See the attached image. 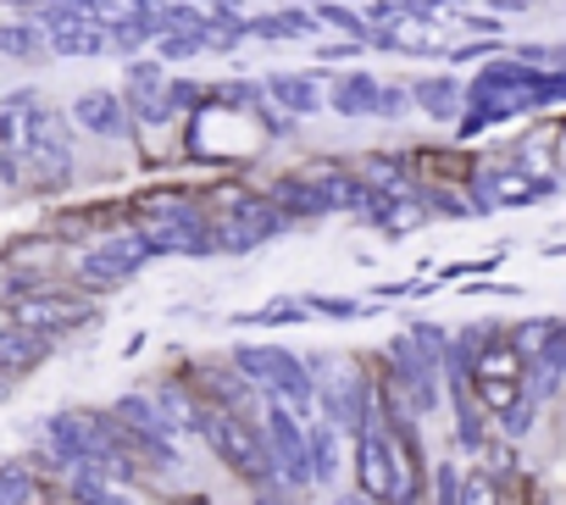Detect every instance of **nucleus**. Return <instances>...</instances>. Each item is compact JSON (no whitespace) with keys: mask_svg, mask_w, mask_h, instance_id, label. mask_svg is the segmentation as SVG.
I'll list each match as a JSON object with an SVG mask.
<instances>
[{"mask_svg":"<svg viewBox=\"0 0 566 505\" xmlns=\"http://www.w3.org/2000/svg\"><path fill=\"white\" fill-rule=\"evenodd\" d=\"M145 262H150V250H145L139 233H112V239H101L95 250H84V256H78V278H84L90 290H117V284H128Z\"/></svg>","mask_w":566,"mask_h":505,"instance_id":"6","label":"nucleus"},{"mask_svg":"<svg viewBox=\"0 0 566 505\" xmlns=\"http://www.w3.org/2000/svg\"><path fill=\"white\" fill-rule=\"evenodd\" d=\"M317 23H328V29H339L345 40H356V45H367V18L361 12H350L345 0H317V12H312Z\"/></svg>","mask_w":566,"mask_h":505,"instance_id":"26","label":"nucleus"},{"mask_svg":"<svg viewBox=\"0 0 566 505\" xmlns=\"http://www.w3.org/2000/svg\"><path fill=\"white\" fill-rule=\"evenodd\" d=\"M255 505H295V494H283V488H261Z\"/></svg>","mask_w":566,"mask_h":505,"instance_id":"39","label":"nucleus"},{"mask_svg":"<svg viewBox=\"0 0 566 505\" xmlns=\"http://www.w3.org/2000/svg\"><path fill=\"white\" fill-rule=\"evenodd\" d=\"M283 222L277 211H272V200H233V206H222V217H211V244L222 250V256H250V250H261L266 239H277Z\"/></svg>","mask_w":566,"mask_h":505,"instance_id":"5","label":"nucleus"},{"mask_svg":"<svg viewBox=\"0 0 566 505\" xmlns=\"http://www.w3.org/2000/svg\"><path fill=\"white\" fill-rule=\"evenodd\" d=\"M406 106H411V95H406V84H378V101H373V117H384V123H400V117H406Z\"/></svg>","mask_w":566,"mask_h":505,"instance_id":"33","label":"nucleus"},{"mask_svg":"<svg viewBox=\"0 0 566 505\" xmlns=\"http://www.w3.org/2000/svg\"><path fill=\"white\" fill-rule=\"evenodd\" d=\"M461 23H467L472 34H483V40H494V34H500V18H494V12H483V18H478V12H467Z\"/></svg>","mask_w":566,"mask_h":505,"instance_id":"36","label":"nucleus"},{"mask_svg":"<svg viewBox=\"0 0 566 505\" xmlns=\"http://www.w3.org/2000/svg\"><path fill=\"white\" fill-rule=\"evenodd\" d=\"M356 178H361V189H367V194H406V189H411V178H406V161H400V156H367V161L356 167Z\"/></svg>","mask_w":566,"mask_h":505,"instance_id":"21","label":"nucleus"},{"mask_svg":"<svg viewBox=\"0 0 566 505\" xmlns=\"http://www.w3.org/2000/svg\"><path fill=\"white\" fill-rule=\"evenodd\" d=\"M367 222L384 228L389 239H400V233H411L417 222H428V200L411 194V189H406V194H378V200L367 206Z\"/></svg>","mask_w":566,"mask_h":505,"instance_id":"13","label":"nucleus"},{"mask_svg":"<svg viewBox=\"0 0 566 505\" xmlns=\"http://www.w3.org/2000/svg\"><path fill=\"white\" fill-rule=\"evenodd\" d=\"M200 101H206V90H200V84H189V78H167V112H172V117L195 112Z\"/></svg>","mask_w":566,"mask_h":505,"instance_id":"34","label":"nucleus"},{"mask_svg":"<svg viewBox=\"0 0 566 505\" xmlns=\"http://www.w3.org/2000/svg\"><path fill=\"white\" fill-rule=\"evenodd\" d=\"M67 117H73L84 134H95V139H128V134H134V123H128V112H123V101H117L112 90H84Z\"/></svg>","mask_w":566,"mask_h":505,"instance_id":"9","label":"nucleus"},{"mask_svg":"<svg viewBox=\"0 0 566 505\" xmlns=\"http://www.w3.org/2000/svg\"><path fill=\"white\" fill-rule=\"evenodd\" d=\"M301 306L317 312V317H334V323H356V317H367L361 301H334V295H312V301H301Z\"/></svg>","mask_w":566,"mask_h":505,"instance_id":"32","label":"nucleus"},{"mask_svg":"<svg viewBox=\"0 0 566 505\" xmlns=\"http://www.w3.org/2000/svg\"><path fill=\"white\" fill-rule=\"evenodd\" d=\"M555 334H560V317H527L522 328H511V350H516L522 361H533V356H538Z\"/></svg>","mask_w":566,"mask_h":505,"instance_id":"25","label":"nucleus"},{"mask_svg":"<svg viewBox=\"0 0 566 505\" xmlns=\"http://www.w3.org/2000/svg\"><path fill=\"white\" fill-rule=\"evenodd\" d=\"M134 233L145 239L150 256H217V244H211V217H206L195 200H184V194L139 200Z\"/></svg>","mask_w":566,"mask_h":505,"instance_id":"2","label":"nucleus"},{"mask_svg":"<svg viewBox=\"0 0 566 505\" xmlns=\"http://www.w3.org/2000/svg\"><path fill=\"white\" fill-rule=\"evenodd\" d=\"M312 312L301 306V295H283V301H266L261 312H244L239 328H290V323H306Z\"/></svg>","mask_w":566,"mask_h":505,"instance_id":"24","label":"nucleus"},{"mask_svg":"<svg viewBox=\"0 0 566 505\" xmlns=\"http://www.w3.org/2000/svg\"><path fill=\"white\" fill-rule=\"evenodd\" d=\"M45 350H51V339H34L23 328H0V378L29 372L34 361H45Z\"/></svg>","mask_w":566,"mask_h":505,"instance_id":"19","label":"nucleus"},{"mask_svg":"<svg viewBox=\"0 0 566 505\" xmlns=\"http://www.w3.org/2000/svg\"><path fill=\"white\" fill-rule=\"evenodd\" d=\"M206 45H200V34H161L156 40V62L167 67V62H189V56H200Z\"/></svg>","mask_w":566,"mask_h":505,"instance_id":"31","label":"nucleus"},{"mask_svg":"<svg viewBox=\"0 0 566 505\" xmlns=\"http://www.w3.org/2000/svg\"><path fill=\"white\" fill-rule=\"evenodd\" d=\"M406 505H428V499H406Z\"/></svg>","mask_w":566,"mask_h":505,"instance_id":"43","label":"nucleus"},{"mask_svg":"<svg viewBox=\"0 0 566 505\" xmlns=\"http://www.w3.org/2000/svg\"><path fill=\"white\" fill-rule=\"evenodd\" d=\"M117 7H128V12H145V7H150V0H117Z\"/></svg>","mask_w":566,"mask_h":505,"instance_id":"42","label":"nucleus"},{"mask_svg":"<svg viewBox=\"0 0 566 505\" xmlns=\"http://www.w3.org/2000/svg\"><path fill=\"white\" fill-rule=\"evenodd\" d=\"M0 56H12V62H45L51 45L34 23H0Z\"/></svg>","mask_w":566,"mask_h":505,"instance_id":"22","label":"nucleus"},{"mask_svg":"<svg viewBox=\"0 0 566 505\" xmlns=\"http://www.w3.org/2000/svg\"><path fill=\"white\" fill-rule=\"evenodd\" d=\"M395 483H400V466H395L389 433H356V494H367L373 505H389Z\"/></svg>","mask_w":566,"mask_h":505,"instance_id":"8","label":"nucleus"},{"mask_svg":"<svg viewBox=\"0 0 566 505\" xmlns=\"http://www.w3.org/2000/svg\"><path fill=\"white\" fill-rule=\"evenodd\" d=\"M367 45H356V40H339V45H323V62H345V56H361Z\"/></svg>","mask_w":566,"mask_h":505,"instance_id":"37","label":"nucleus"},{"mask_svg":"<svg viewBox=\"0 0 566 505\" xmlns=\"http://www.w3.org/2000/svg\"><path fill=\"white\" fill-rule=\"evenodd\" d=\"M411 106L422 112V117H439V123H450V117H461V78L455 73H433V78H417L411 90Z\"/></svg>","mask_w":566,"mask_h":505,"instance_id":"15","label":"nucleus"},{"mask_svg":"<svg viewBox=\"0 0 566 505\" xmlns=\"http://www.w3.org/2000/svg\"><path fill=\"white\" fill-rule=\"evenodd\" d=\"M261 444H266V461H272V477H277L283 494L312 488V455H306V422L301 417L261 400Z\"/></svg>","mask_w":566,"mask_h":505,"instance_id":"4","label":"nucleus"},{"mask_svg":"<svg viewBox=\"0 0 566 505\" xmlns=\"http://www.w3.org/2000/svg\"><path fill=\"white\" fill-rule=\"evenodd\" d=\"M67 505H134L123 488H106L95 477H67Z\"/></svg>","mask_w":566,"mask_h":505,"instance_id":"28","label":"nucleus"},{"mask_svg":"<svg viewBox=\"0 0 566 505\" xmlns=\"http://www.w3.org/2000/svg\"><path fill=\"white\" fill-rule=\"evenodd\" d=\"M373 101H378V78L373 73H339L334 90L323 95V106H334L339 117H373Z\"/></svg>","mask_w":566,"mask_h":505,"instance_id":"17","label":"nucleus"},{"mask_svg":"<svg viewBox=\"0 0 566 505\" xmlns=\"http://www.w3.org/2000/svg\"><path fill=\"white\" fill-rule=\"evenodd\" d=\"M228 367L255 394H266L272 406H283V411L301 417V422L317 411V372L295 350H283V345H233L228 350Z\"/></svg>","mask_w":566,"mask_h":505,"instance_id":"1","label":"nucleus"},{"mask_svg":"<svg viewBox=\"0 0 566 505\" xmlns=\"http://www.w3.org/2000/svg\"><path fill=\"white\" fill-rule=\"evenodd\" d=\"M489 7H494V12H527L533 0H489Z\"/></svg>","mask_w":566,"mask_h":505,"instance_id":"41","label":"nucleus"},{"mask_svg":"<svg viewBox=\"0 0 566 505\" xmlns=\"http://www.w3.org/2000/svg\"><path fill=\"white\" fill-rule=\"evenodd\" d=\"M123 433H134V439H167L172 444V433H167V422H161V411H156V400H150V389H134V394H123L112 411H106Z\"/></svg>","mask_w":566,"mask_h":505,"instance_id":"14","label":"nucleus"},{"mask_svg":"<svg viewBox=\"0 0 566 505\" xmlns=\"http://www.w3.org/2000/svg\"><path fill=\"white\" fill-rule=\"evenodd\" d=\"M23 139V112H0V145H18Z\"/></svg>","mask_w":566,"mask_h":505,"instance_id":"35","label":"nucleus"},{"mask_svg":"<svg viewBox=\"0 0 566 505\" xmlns=\"http://www.w3.org/2000/svg\"><path fill=\"white\" fill-rule=\"evenodd\" d=\"M306 455H312V483H339L345 461H339V433L328 422H306Z\"/></svg>","mask_w":566,"mask_h":505,"instance_id":"18","label":"nucleus"},{"mask_svg":"<svg viewBox=\"0 0 566 505\" xmlns=\"http://www.w3.org/2000/svg\"><path fill=\"white\" fill-rule=\"evenodd\" d=\"M455 444H461L467 455H478V450L489 444V422H483V411L472 406L467 389H455Z\"/></svg>","mask_w":566,"mask_h":505,"instance_id":"23","label":"nucleus"},{"mask_svg":"<svg viewBox=\"0 0 566 505\" xmlns=\"http://www.w3.org/2000/svg\"><path fill=\"white\" fill-rule=\"evenodd\" d=\"M489 51H494V40H472V45H461L450 62H478V56H489Z\"/></svg>","mask_w":566,"mask_h":505,"instance_id":"38","label":"nucleus"},{"mask_svg":"<svg viewBox=\"0 0 566 505\" xmlns=\"http://www.w3.org/2000/svg\"><path fill=\"white\" fill-rule=\"evenodd\" d=\"M422 483L433 488V505H455V499H461V466H455V461H439Z\"/></svg>","mask_w":566,"mask_h":505,"instance_id":"30","label":"nucleus"},{"mask_svg":"<svg viewBox=\"0 0 566 505\" xmlns=\"http://www.w3.org/2000/svg\"><path fill=\"white\" fill-rule=\"evenodd\" d=\"M128 123H145V128H167L172 112H167V67L161 62H128V95H117Z\"/></svg>","mask_w":566,"mask_h":505,"instance_id":"7","label":"nucleus"},{"mask_svg":"<svg viewBox=\"0 0 566 505\" xmlns=\"http://www.w3.org/2000/svg\"><path fill=\"white\" fill-rule=\"evenodd\" d=\"M317 34V18L306 7H290V12H266V18H244V40H312Z\"/></svg>","mask_w":566,"mask_h":505,"instance_id":"16","label":"nucleus"},{"mask_svg":"<svg viewBox=\"0 0 566 505\" xmlns=\"http://www.w3.org/2000/svg\"><path fill=\"white\" fill-rule=\"evenodd\" d=\"M150 400H156V411H161V422H167V433L178 439V433H195L200 428V394L189 389V383H172V378H161L156 389H150Z\"/></svg>","mask_w":566,"mask_h":505,"instance_id":"11","label":"nucleus"},{"mask_svg":"<svg viewBox=\"0 0 566 505\" xmlns=\"http://www.w3.org/2000/svg\"><path fill=\"white\" fill-rule=\"evenodd\" d=\"M334 505H373V499H367V494H356V488H339V494H334Z\"/></svg>","mask_w":566,"mask_h":505,"instance_id":"40","label":"nucleus"},{"mask_svg":"<svg viewBox=\"0 0 566 505\" xmlns=\"http://www.w3.org/2000/svg\"><path fill=\"white\" fill-rule=\"evenodd\" d=\"M494 422H500V439H505V444H522V439L533 433V422H538V406H533L527 394H516V400H511Z\"/></svg>","mask_w":566,"mask_h":505,"instance_id":"27","label":"nucleus"},{"mask_svg":"<svg viewBox=\"0 0 566 505\" xmlns=\"http://www.w3.org/2000/svg\"><path fill=\"white\" fill-rule=\"evenodd\" d=\"M266 95L283 106V117H317L323 112V84H317V73H272L266 78Z\"/></svg>","mask_w":566,"mask_h":505,"instance_id":"12","label":"nucleus"},{"mask_svg":"<svg viewBox=\"0 0 566 505\" xmlns=\"http://www.w3.org/2000/svg\"><path fill=\"white\" fill-rule=\"evenodd\" d=\"M12 317H18L23 334H34V339H56L62 328H73V323L84 317V306H78V301H62V295H34V301H18Z\"/></svg>","mask_w":566,"mask_h":505,"instance_id":"10","label":"nucleus"},{"mask_svg":"<svg viewBox=\"0 0 566 505\" xmlns=\"http://www.w3.org/2000/svg\"><path fill=\"white\" fill-rule=\"evenodd\" d=\"M45 499V477L34 461H7L0 466V505H40Z\"/></svg>","mask_w":566,"mask_h":505,"instance_id":"20","label":"nucleus"},{"mask_svg":"<svg viewBox=\"0 0 566 505\" xmlns=\"http://www.w3.org/2000/svg\"><path fill=\"white\" fill-rule=\"evenodd\" d=\"M455 505H505V488L472 466V472H461V499Z\"/></svg>","mask_w":566,"mask_h":505,"instance_id":"29","label":"nucleus"},{"mask_svg":"<svg viewBox=\"0 0 566 505\" xmlns=\"http://www.w3.org/2000/svg\"><path fill=\"white\" fill-rule=\"evenodd\" d=\"M200 439H206V450L222 461V472H233L244 488H277V477H272V461H266V444H261V422L255 417H233V411H200V428H195Z\"/></svg>","mask_w":566,"mask_h":505,"instance_id":"3","label":"nucleus"}]
</instances>
